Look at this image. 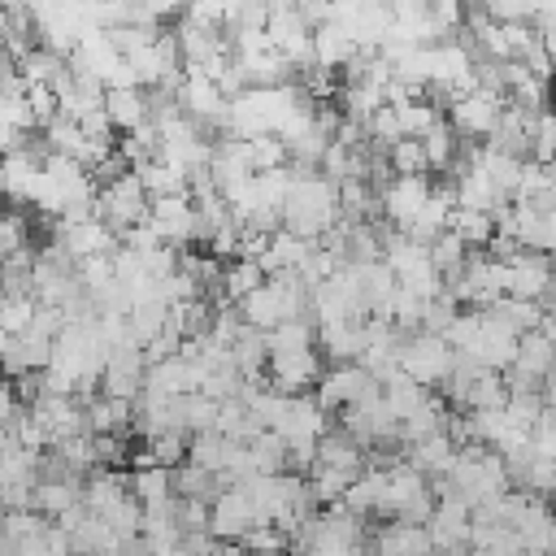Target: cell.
<instances>
[{
    "instance_id": "24",
    "label": "cell",
    "mask_w": 556,
    "mask_h": 556,
    "mask_svg": "<svg viewBox=\"0 0 556 556\" xmlns=\"http://www.w3.org/2000/svg\"><path fill=\"white\" fill-rule=\"evenodd\" d=\"M434 543L426 534V526H408V521H387L378 530L374 556H430Z\"/></svg>"
},
{
    "instance_id": "6",
    "label": "cell",
    "mask_w": 556,
    "mask_h": 556,
    "mask_svg": "<svg viewBox=\"0 0 556 556\" xmlns=\"http://www.w3.org/2000/svg\"><path fill=\"white\" fill-rule=\"evenodd\" d=\"M148 208H152V195L143 191V182H139L135 169L117 174V178L104 182L100 195H96V217L109 222V226L117 230V239H122L126 230L143 226V222H148Z\"/></svg>"
},
{
    "instance_id": "22",
    "label": "cell",
    "mask_w": 556,
    "mask_h": 556,
    "mask_svg": "<svg viewBox=\"0 0 556 556\" xmlns=\"http://www.w3.org/2000/svg\"><path fill=\"white\" fill-rule=\"evenodd\" d=\"M0 169H4V195L30 204V200H35V187H39V174H43V156L17 148V152H9V156L0 161Z\"/></svg>"
},
{
    "instance_id": "31",
    "label": "cell",
    "mask_w": 556,
    "mask_h": 556,
    "mask_svg": "<svg viewBox=\"0 0 556 556\" xmlns=\"http://www.w3.org/2000/svg\"><path fill=\"white\" fill-rule=\"evenodd\" d=\"M395 117H400V135L404 139H426L443 117H439V109L430 104V100H413V104H400L395 109Z\"/></svg>"
},
{
    "instance_id": "15",
    "label": "cell",
    "mask_w": 556,
    "mask_h": 556,
    "mask_svg": "<svg viewBox=\"0 0 556 556\" xmlns=\"http://www.w3.org/2000/svg\"><path fill=\"white\" fill-rule=\"evenodd\" d=\"M430 195H434V182H430L426 174H421V178H391V182L378 191L382 213H387V222H391L395 230H408L413 217L426 208Z\"/></svg>"
},
{
    "instance_id": "11",
    "label": "cell",
    "mask_w": 556,
    "mask_h": 556,
    "mask_svg": "<svg viewBox=\"0 0 556 556\" xmlns=\"http://www.w3.org/2000/svg\"><path fill=\"white\" fill-rule=\"evenodd\" d=\"M508 526H513V534H517L526 556H552V547H556V513L543 500L521 495Z\"/></svg>"
},
{
    "instance_id": "40",
    "label": "cell",
    "mask_w": 556,
    "mask_h": 556,
    "mask_svg": "<svg viewBox=\"0 0 556 556\" xmlns=\"http://www.w3.org/2000/svg\"><path fill=\"white\" fill-rule=\"evenodd\" d=\"M552 556H556V547H552Z\"/></svg>"
},
{
    "instance_id": "3",
    "label": "cell",
    "mask_w": 556,
    "mask_h": 556,
    "mask_svg": "<svg viewBox=\"0 0 556 556\" xmlns=\"http://www.w3.org/2000/svg\"><path fill=\"white\" fill-rule=\"evenodd\" d=\"M434 491H452V495H460V500L478 513V508H486L491 500L508 495V491H513V478H508V465H504L500 452L478 447V443H465L460 456H456V465H452V473H447Z\"/></svg>"
},
{
    "instance_id": "5",
    "label": "cell",
    "mask_w": 556,
    "mask_h": 556,
    "mask_svg": "<svg viewBox=\"0 0 556 556\" xmlns=\"http://www.w3.org/2000/svg\"><path fill=\"white\" fill-rule=\"evenodd\" d=\"M452 369H456V352L447 348L443 334H430V330L404 334V343H400V374L408 382H417V387L430 391V387L447 382Z\"/></svg>"
},
{
    "instance_id": "17",
    "label": "cell",
    "mask_w": 556,
    "mask_h": 556,
    "mask_svg": "<svg viewBox=\"0 0 556 556\" xmlns=\"http://www.w3.org/2000/svg\"><path fill=\"white\" fill-rule=\"evenodd\" d=\"M178 109L200 126V122H208V126H222L226 122V109H230V100L222 96V87L213 83V78H200V74H182V83H178Z\"/></svg>"
},
{
    "instance_id": "38",
    "label": "cell",
    "mask_w": 556,
    "mask_h": 556,
    "mask_svg": "<svg viewBox=\"0 0 556 556\" xmlns=\"http://www.w3.org/2000/svg\"><path fill=\"white\" fill-rule=\"evenodd\" d=\"M547 317H556V282H552V291H547Z\"/></svg>"
},
{
    "instance_id": "35",
    "label": "cell",
    "mask_w": 556,
    "mask_h": 556,
    "mask_svg": "<svg viewBox=\"0 0 556 556\" xmlns=\"http://www.w3.org/2000/svg\"><path fill=\"white\" fill-rule=\"evenodd\" d=\"M187 434H178V430H169V434H156V439H148V456H152V465H161V469H169V465H178V460H187Z\"/></svg>"
},
{
    "instance_id": "27",
    "label": "cell",
    "mask_w": 556,
    "mask_h": 556,
    "mask_svg": "<svg viewBox=\"0 0 556 556\" xmlns=\"http://www.w3.org/2000/svg\"><path fill=\"white\" fill-rule=\"evenodd\" d=\"M447 230H452L469 252H478V248L486 252L491 239H495V217H491V213H473V208H452Z\"/></svg>"
},
{
    "instance_id": "23",
    "label": "cell",
    "mask_w": 556,
    "mask_h": 556,
    "mask_svg": "<svg viewBox=\"0 0 556 556\" xmlns=\"http://www.w3.org/2000/svg\"><path fill=\"white\" fill-rule=\"evenodd\" d=\"M317 465L361 478V473H365V447H361L352 434H343V430H326V434L317 439Z\"/></svg>"
},
{
    "instance_id": "10",
    "label": "cell",
    "mask_w": 556,
    "mask_h": 556,
    "mask_svg": "<svg viewBox=\"0 0 556 556\" xmlns=\"http://www.w3.org/2000/svg\"><path fill=\"white\" fill-rule=\"evenodd\" d=\"M434 495L439 500H434V513L426 521V534H430L434 552H465L469 526H473V508L452 491H434Z\"/></svg>"
},
{
    "instance_id": "1",
    "label": "cell",
    "mask_w": 556,
    "mask_h": 556,
    "mask_svg": "<svg viewBox=\"0 0 556 556\" xmlns=\"http://www.w3.org/2000/svg\"><path fill=\"white\" fill-rule=\"evenodd\" d=\"M304 91L282 83V87H248L243 96L230 100L222 130H230V139H261V135H282L291 126L295 113H304Z\"/></svg>"
},
{
    "instance_id": "28",
    "label": "cell",
    "mask_w": 556,
    "mask_h": 556,
    "mask_svg": "<svg viewBox=\"0 0 556 556\" xmlns=\"http://www.w3.org/2000/svg\"><path fill=\"white\" fill-rule=\"evenodd\" d=\"M130 495H135L143 508L165 504V500H174V473H169V469H161V465L135 469V473H130Z\"/></svg>"
},
{
    "instance_id": "9",
    "label": "cell",
    "mask_w": 556,
    "mask_h": 556,
    "mask_svg": "<svg viewBox=\"0 0 556 556\" xmlns=\"http://www.w3.org/2000/svg\"><path fill=\"white\" fill-rule=\"evenodd\" d=\"M256 526H265V521L256 517V508H252V500H248L243 486H222L217 500L208 504V534L217 543H239Z\"/></svg>"
},
{
    "instance_id": "18",
    "label": "cell",
    "mask_w": 556,
    "mask_h": 556,
    "mask_svg": "<svg viewBox=\"0 0 556 556\" xmlns=\"http://www.w3.org/2000/svg\"><path fill=\"white\" fill-rule=\"evenodd\" d=\"M356 56H361V43L352 39L348 26L326 22V26L313 30V65H317V70H330V74H334V70H348Z\"/></svg>"
},
{
    "instance_id": "4",
    "label": "cell",
    "mask_w": 556,
    "mask_h": 556,
    "mask_svg": "<svg viewBox=\"0 0 556 556\" xmlns=\"http://www.w3.org/2000/svg\"><path fill=\"white\" fill-rule=\"evenodd\" d=\"M304 308H308V287L300 282V274H278V278H269L265 287H256V291L239 304V317H243L248 330L269 334V330H278L282 321L304 317Z\"/></svg>"
},
{
    "instance_id": "2",
    "label": "cell",
    "mask_w": 556,
    "mask_h": 556,
    "mask_svg": "<svg viewBox=\"0 0 556 556\" xmlns=\"http://www.w3.org/2000/svg\"><path fill=\"white\" fill-rule=\"evenodd\" d=\"M339 187L321 174H308V169H295L291 187H287V200H282V230L308 239V243H321L334 226H339Z\"/></svg>"
},
{
    "instance_id": "36",
    "label": "cell",
    "mask_w": 556,
    "mask_h": 556,
    "mask_svg": "<svg viewBox=\"0 0 556 556\" xmlns=\"http://www.w3.org/2000/svg\"><path fill=\"white\" fill-rule=\"evenodd\" d=\"M530 452L543 456V460H556V413H552V408H547V413L539 417V426L530 430Z\"/></svg>"
},
{
    "instance_id": "21",
    "label": "cell",
    "mask_w": 556,
    "mask_h": 556,
    "mask_svg": "<svg viewBox=\"0 0 556 556\" xmlns=\"http://www.w3.org/2000/svg\"><path fill=\"white\" fill-rule=\"evenodd\" d=\"M104 113H109L113 130H126V135H135L139 126L152 122V104H148V91H143V87L104 91Z\"/></svg>"
},
{
    "instance_id": "37",
    "label": "cell",
    "mask_w": 556,
    "mask_h": 556,
    "mask_svg": "<svg viewBox=\"0 0 556 556\" xmlns=\"http://www.w3.org/2000/svg\"><path fill=\"white\" fill-rule=\"evenodd\" d=\"M539 43H543V56L552 61V70H556V30H543L539 35Z\"/></svg>"
},
{
    "instance_id": "26",
    "label": "cell",
    "mask_w": 556,
    "mask_h": 556,
    "mask_svg": "<svg viewBox=\"0 0 556 556\" xmlns=\"http://www.w3.org/2000/svg\"><path fill=\"white\" fill-rule=\"evenodd\" d=\"M269 282V274L261 269V261H230L226 269H222V300L226 304H243L256 287H265Z\"/></svg>"
},
{
    "instance_id": "14",
    "label": "cell",
    "mask_w": 556,
    "mask_h": 556,
    "mask_svg": "<svg viewBox=\"0 0 556 556\" xmlns=\"http://www.w3.org/2000/svg\"><path fill=\"white\" fill-rule=\"evenodd\" d=\"M148 222H152V230L161 235V243H165V248H178V243L204 239V235H200V213H195L191 195L152 200V208H148Z\"/></svg>"
},
{
    "instance_id": "29",
    "label": "cell",
    "mask_w": 556,
    "mask_h": 556,
    "mask_svg": "<svg viewBox=\"0 0 556 556\" xmlns=\"http://www.w3.org/2000/svg\"><path fill=\"white\" fill-rule=\"evenodd\" d=\"M387 165H391L395 178H421V174H430V161H426L421 139H400V143H391V148H387Z\"/></svg>"
},
{
    "instance_id": "16",
    "label": "cell",
    "mask_w": 556,
    "mask_h": 556,
    "mask_svg": "<svg viewBox=\"0 0 556 556\" xmlns=\"http://www.w3.org/2000/svg\"><path fill=\"white\" fill-rule=\"evenodd\" d=\"M508 265V295L513 300H526V304H539L547 300L552 282H556V269H552V256H539V252H517Z\"/></svg>"
},
{
    "instance_id": "20",
    "label": "cell",
    "mask_w": 556,
    "mask_h": 556,
    "mask_svg": "<svg viewBox=\"0 0 556 556\" xmlns=\"http://www.w3.org/2000/svg\"><path fill=\"white\" fill-rule=\"evenodd\" d=\"M456 456H460V443L447 434V430H439V434H430V439H421V443H413L408 447V465L417 469V473H426V478H447L452 473V465H456Z\"/></svg>"
},
{
    "instance_id": "8",
    "label": "cell",
    "mask_w": 556,
    "mask_h": 556,
    "mask_svg": "<svg viewBox=\"0 0 556 556\" xmlns=\"http://www.w3.org/2000/svg\"><path fill=\"white\" fill-rule=\"evenodd\" d=\"M504 109H508V96L500 87H478V91L452 100L447 122H452L456 135H486L491 139L495 126H500V117H504Z\"/></svg>"
},
{
    "instance_id": "32",
    "label": "cell",
    "mask_w": 556,
    "mask_h": 556,
    "mask_svg": "<svg viewBox=\"0 0 556 556\" xmlns=\"http://www.w3.org/2000/svg\"><path fill=\"white\" fill-rule=\"evenodd\" d=\"M217 491H222V482L213 478V473H204V469H195V465H182L178 473H174V495L178 500H217Z\"/></svg>"
},
{
    "instance_id": "30",
    "label": "cell",
    "mask_w": 556,
    "mask_h": 556,
    "mask_svg": "<svg viewBox=\"0 0 556 556\" xmlns=\"http://www.w3.org/2000/svg\"><path fill=\"white\" fill-rule=\"evenodd\" d=\"M313 339H317L313 321L308 317H295V321H282L278 330H269L265 334V348H269V356H278V352H304V348H313Z\"/></svg>"
},
{
    "instance_id": "7",
    "label": "cell",
    "mask_w": 556,
    "mask_h": 556,
    "mask_svg": "<svg viewBox=\"0 0 556 556\" xmlns=\"http://www.w3.org/2000/svg\"><path fill=\"white\" fill-rule=\"evenodd\" d=\"M56 248L83 265V261H96V256H113L117 252V230L109 222H100L96 213L91 217H70L56 226Z\"/></svg>"
},
{
    "instance_id": "19",
    "label": "cell",
    "mask_w": 556,
    "mask_h": 556,
    "mask_svg": "<svg viewBox=\"0 0 556 556\" xmlns=\"http://www.w3.org/2000/svg\"><path fill=\"white\" fill-rule=\"evenodd\" d=\"M365 339H369V317L365 321H330V326H317V343H321V352L334 365H361Z\"/></svg>"
},
{
    "instance_id": "25",
    "label": "cell",
    "mask_w": 556,
    "mask_h": 556,
    "mask_svg": "<svg viewBox=\"0 0 556 556\" xmlns=\"http://www.w3.org/2000/svg\"><path fill=\"white\" fill-rule=\"evenodd\" d=\"M135 174H139V182H143V191H148L152 200H169V195H191V178H187L182 169L165 165L161 156H152V161L135 165Z\"/></svg>"
},
{
    "instance_id": "33",
    "label": "cell",
    "mask_w": 556,
    "mask_h": 556,
    "mask_svg": "<svg viewBox=\"0 0 556 556\" xmlns=\"http://www.w3.org/2000/svg\"><path fill=\"white\" fill-rule=\"evenodd\" d=\"M421 148H426L430 169H452V156H456V130H452V122L443 117V122L421 139Z\"/></svg>"
},
{
    "instance_id": "34",
    "label": "cell",
    "mask_w": 556,
    "mask_h": 556,
    "mask_svg": "<svg viewBox=\"0 0 556 556\" xmlns=\"http://www.w3.org/2000/svg\"><path fill=\"white\" fill-rule=\"evenodd\" d=\"M530 161H539V165H556V113H552V109L534 113V135H530Z\"/></svg>"
},
{
    "instance_id": "39",
    "label": "cell",
    "mask_w": 556,
    "mask_h": 556,
    "mask_svg": "<svg viewBox=\"0 0 556 556\" xmlns=\"http://www.w3.org/2000/svg\"><path fill=\"white\" fill-rule=\"evenodd\" d=\"M430 556H469V552H430Z\"/></svg>"
},
{
    "instance_id": "12",
    "label": "cell",
    "mask_w": 556,
    "mask_h": 556,
    "mask_svg": "<svg viewBox=\"0 0 556 556\" xmlns=\"http://www.w3.org/2000/svg\"><path fill=\"white\" fill-rule=\"evenodd\" d=\"M265 369H269V387H274L278 395H308V387H317L321 374H326L317 348H304V352H278V356L265 361Z\"/></svg>"
},
{
    "instance_id": "13",
    "label": "cell",
    "mask_w": 556,
    "mask_h": 556,
    "mask_svg": "<svg viewBox=\"0 0 556 556\" xmlns=\"http://www.w3.org/2000/svg\"><path fill=\"white\" fill-rule=\"evenodd\" d=\"M369 391H378V382L369 378V369H361V365H334V369H326L321 382H317V404H321L326 413H348V408L361 404Z\"/></svg>"
}]
</instances>
